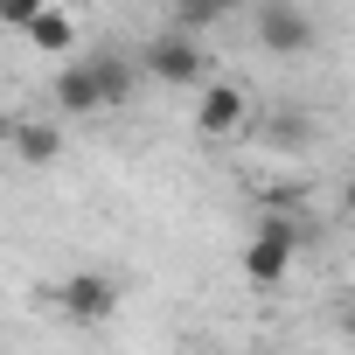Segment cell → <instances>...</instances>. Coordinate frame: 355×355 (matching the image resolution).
<instances>
[{
  "label": "cell",
  "instance_id": "1",
  "mask_svg": "<svg viewBox=\"0 0 355 355\" xmlns=\"http://www.w3.org/2000/svg\"><path fill=\"white\" fill-rule=\"evenodd\" d=\"M293 258H300V216L265 209L258 230H251V244H244V279H251V286H286Z\"/></svg>",
  "mask_w": 355,
  "mask_h": 355
},
{
  "label": "cell",
  "instance_id": "2",
  "mask_svg": "<svg viewBox=\"0 0 355 355\" xmlns=\"http://www.w3.org/2000/svg\"><path fill=\"white\" fill-rule=\"evenodd\" d=\"M139 77H153V84H167V91H189V84H202L209 77V56H202V35H189V28H160L146 49H139Z\"/></svg>",
  "mask_w": 355,
  "mask_h": 355
},
{
  "label": "cell",
  "instance_id": "3",
  "mask_svg": "<svg viewBox=\"0 0 355 355\" xmlns=\"http://www.w3.org/2000/svg\"><path fill=\"white\" fill-rule=\"evenodd\" d=\"M251 35H258L265 56H306L320 42V28H313V15L300 8V0H265L258 21H251Z\"/></svg>",
  "mask_w": 355,
  "mask_h": 355
},
{
  "label": "cell",
  "instance_id": "4",
  "mask_svg": "<svg viewBox=\"0 0 355 355\" xmlns=\"http://www.w3.org/2000/svg\"><path fill=\"white\" fill-rule=\"evenodd\" d=\"M49 300H56L77 327H98V320H112V313H119V279H105V272H70Z\"/></svg>",
  "mask_w": 355,
  "mask_h": 355
},
{
  "label": "cell",
  "instance_id": "5",
  "mask_svg": "<svg viewBox=\"0 0 355 355\" xmlns=\"http://www.w3.org/2000/svg\"><path fill=\"white\" fill-rule=\"evenodd\" d=\"M244 119H251V98H244L237 84H223V77H202L196 132H202V139H237V132H244Z\"/></svg>",
  "mask_w": 355,
  "mask_h": 355
},
{
  "label": "cell",
  "instance_id": "6",
  "mask_svg": "<svg viewBox=\"0 0 355 355\" xmlns=\"http://www.w3.org/2000/svg\"><path fill=\"white\" fill-rule=\"evenodd\" d=\"M56 112L63 119L105 112V84H98V63L91 56H63V70H56Z\"/></svg>",
  "mask_w": 355,
  "mask_h": 355
},
{
  "label": "cell",
  "instance_id": "7",
  "mask_svg": "<svg viewBox=\"0 0 355 355\" xmlns=\"http://www.w3.org/2000/svg\"><path fill=\"white\" fill-rule=\"evenodd\" d=\"M21 35H28V49H42V56H70V49H77V21H70V8H56V0H49Z\"/></svg>",
  "mask_w": 355,
  "mask_h": 355
},
{
  "label": "cell",
  "instance_id": "8",
  "mask_svg": "<svg viewBox=\"0 0 355 355\" xmlns=\"http://www.w3.org/2000/svg\"><path fill=\"white\" fill-rule=\"evenodd\" d=\"M8 146H15V153H21L28 167H49V160L63 153V132L35 119V125H8Z\"/></svg>",
  "mask_w": 355,
  "mask_h": 355
},
{
  "label": "cell",
  "instance_id": "9",
  "mask_svg": "<svg viewBox=\"0 0 355 355\" xmlns=\"http://www.w3.org/2000/svg\"><path fill=\"white\" fill-rule=\"evenodd\" d=\"M91 63H98V84H105V112H112V105H125V98H132V84H139V63H125V56H112V49H98Z\"/></svg>",
  "mask_w": 355,
  "mask_h": 355
},
{
  "label": "cell",
  "instance_id": "10",
  "mask_svg": "<svg viewBox=\"0 0 355 355\" xmlns=\"http://www.w3.org/2000/svg\"><path fill=\"white\" fill-rule=\"evenodd\" d=\"M237 8H244V0H174V28H189V35H202V28L230 21Z\"/></svg>",
  "mask_w": 355,
  "mask_h": 355
},
{
  "label": "cell",
  "instance_id": "11",
  "mask_svg": "<svg viewBox=\"0 0 355 355\" xmlns=\"http://www.w3.org/2000/svg\"><path fill=\"white\" fill-rule=\"evenodd\" d=\"M42 8H49V0H0V28H28Z\"/></svg>",
  "mask_w": 355,
  "mask_h": 355
},
{
  "label": "cell",
  "instance_id": "12",
  "mask_svg": "<svg viewBox=\"0 0 355 355\" xmlns=\"http://www.w3.org/2000/svg\"><path fill=\"white\" fill-rule=\"evenodd\" d=\"M341 209L355 216V174H348V182H341Z\"/></svg>",
  "mask_w": 355,
  "mask_h": 355
},
{
  "label": "cell",
  "instance_id": "13",
  "mask_svg": "<svg viewBox=\"0 0 355 355\" xmlns=\"http://www.w3.org/2000/svg\"><path fill=\"white\" fill-rule=\"evenodd\" d=\"M341 334H348V341H355V306H348V313H341Z\"/></svg>",
  "mask_w": 355,
  "mask_h": 355
},
{
  "label": "cell",
  "instance_id": "14",
  "mask_svg": "<svg viewBox=\"0 0 355 355\" xmlns=\"http://www.w3.org/2000/svg\"><path fill=\"white\" fill-rule=\"evenodd\" d=\"M8 125H15V119H8V112H0V139H8Z\"/></svg>",
  "mask_w": 355,
  "mask_h": 355
}]
</instances>
